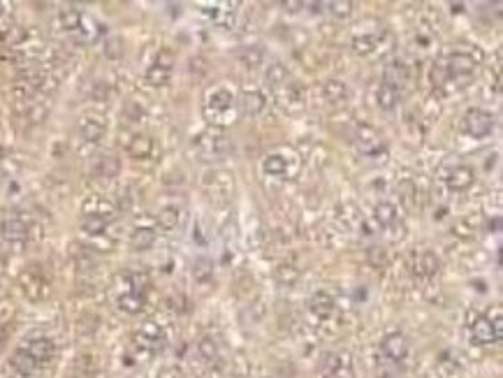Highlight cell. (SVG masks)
<instances>
[{"instance_id":"obj_17","label":"cell","mask_w":503,"mask_h":378,"mask_svg":"<svg viewBox=\"0 0 503 378\" xmlns=\"http://www.w3.org/2000/svg\"><path fill=\"white\" fill-rule=\"evenodd\" d=\"M443 262L441 258L434 253V251H418L410 260V269H413L415 276L420 278H434L441 271Z\"/></svg>"},{"instance_id":"obj_13","label":"cell","mask_w":503,"mask_h":378,"mask_svg":"<svg viewBox=\"0 0 503 378\" xmlns=\"http://www.w3.org/2000/svg\"><path fill=\"white\" fill-rule=\"evenodd\" d=\"M239 5L237 3H202V15L209 19L211 24L221 26V28H232L237 24V15H239Z\"/></svg>"},{"instance_id":"obj_4","label":"cell","mask_w":503,"mask_h":378,"mask_svg":"<svg viewBox=\"0 0 503 378\" xmlns=\"http://www.w3.org/2000/svg\"><path fill=\"white\" fill-rule=\"evenodd\" d=\"M468 336L475 346H494L501 341L503 336V325H501V311L496 309L494 314H475L468 321Z\"/></svg>"},{"instance_id":"obj_32","label":"cell","mask_w":503,"mask_h":378,"mask_svg":"<svg viewBox=\"0 0 503 378\" xmlns=\"http://www.w3.org/2000/svg\"><path fill=\"white\" fill-rule=\"evenodd\" d=\"M10 364H12V369H15L17 374H21V376H30V374H35V371H37V362L33 360V357L26 353L24 348H19L17 353L12 355Z\"/></svg>"},{"instance_id":"obj_16","label":"cell","mask_w":503,"mask_h":378,"mask_svg":"<svg viewBox=\"0 0 503 378\" xmlns=\"http://www.w3.org/2000/svg\"><path fill=\"white\" fill-rule=\"evenodd\" d=\"M237 102H239V109L246 116H260L262 111L267 109V96H264V91L257 89V86H244Z\"/></svg>"},{"instance_id":"obj_14","label":"cell","mask_w":503,"mask_h":378,"mask_svg":"<svg viewBox=\"0 0 503 378\" xmlns=\"http://www.w3.org/2000/svg\"><path fill=\"white\" fill-rule=\"evenodd\" d=\"M274 98L279 102V107H283L286 111H302L307 107V91L302 89V84L293 82V79L288 84H283L281 89H276Z\"/></svg>"},{"instance_id":"obj_18","label":"cell","mask_w":503,"mask_h":378,"mask_svg":"<svg viewBox=\"0 0 503 378\" xmlns=\"http://www.w3.org/2000/svg\"><path fill=\"white\" fill-rule=\"evenodd\" d=\"M77 130H79V137H82L84 142L98 144V142H100V139L104 137V130H107V123H104V118H102L100 114H84L82 118H79Z\"/></svg>"},{"instance_id":"obj_15","label":"cell","mask_w":503,"mask_h":378,"mask_svg":"<svg viewBox=\"0 0 503 378\" xmlns=\"http://www.w3.org/2000/svg\"><path fill=\"white\" fill-rule=\"evenodd\" d=\"M336 311V300L329 290H315L313 295L309 297V314L315 318V321L325 323L334 316Z\"/></svg>"},{"instance_id":"obj_25","label":"cell","mask_w":503,"mask_h":378,"mask_svg":"<svg viewBox=\"0 0 503 378\" xmlns=\"http://www.w3.org/2000/svg\"><path fill=\"white\" fill-rule=\"evenodd\" d=\"M399 102H401L399 89H394V86H390V84H381L378 89H376V105H378L383 111H392Z\"/></svg>"},{"instance_id":"obj_23","label":"cell","mask_w":503,"mask_h":378,"mask_svg":"<svg viewBox=\"0 0 503 378\" xmlns=\"http://www.w3.org/2000/svg\"><path fill=\"white\" fill-rule=\"evenodd\" d=\"M396 221H399V209H396L394 202L381 200L374 207V223L378 225V228H392Z\"/></svg>"},{"instance_id":"obj_9","label":"cell","mask_w":503,"mask_h":378,"mask_svg":"<svg viewBox=\"0 0 503 378\" xmlns=\"http://www.w3.org/2000/svg\"><path fill=\"white\" fill-rule=\"evenodd\" d=\"M204 188L211 200H230L235 193V174L228 170H211L204 174Z\"/></svg>"},{"instance_id":"obj_22","label":"cell","mask_w":503,"mask_h":378,"mask_svg":"<svg viewBox=\"0 0 503 378\" xmlns=\"http://www.w3.org/2000/svg\"><path fill=\"white\" fill-rule=\"evenodd\" d=\"M348 96H350V91L343 79H327V82L320 86V100L329 105V107L343 105L348 100Z\"/></svg>"},{"instance_id":"obj_34","label":"cell","mask_w":503,"mask_h":378,"mask_svg":"<svg viewBox=\"0 0 503 378\" xmlns=\"http://www.w3.org/2000/svg\"><path fill=\"white\" fill-rule=\"evenodd\" d=\"M156 242V230L154 228H137L130 237V246L135 251H147L154 246Z\"/></svg>"},{"instance_id":"obj_35","label":"cell","mask_w":503,"mask_h":378,"mask_svg":"<svg viewBox=\"0 0 503 378\" xmlns=\"http://www.w3.org/2000/svg\"><path fill=\"white\" fill-rule=\"evenodd\" d=\"M322 8H325V12L329 17H334V19H339V21H343V19L353 17L355 5L350 3V0H334V3H322Z\"/></svg>"},{"instance_id":"obj_38","label":"cell","mask_w":503,"mask_h":378,"mask_svg":"<svg viewBox=\"0 0 503 378\" xmlns=\"http://www.w3.org/2000/svg\"><path fill=\"white\" fill-rule=\"evenodd\" d=\"M274 276L281 286H295V283L300 281V269H297L295 264H279V267L274 269Z\"/></svg>"},{"instance_id":"obj_19","label":"cell","mask_w":503,"mask_h":378,"mask_svg":"<svg viewBox=\"0 0 503 378\" xmlns=\"http://www.w3.org/2000/svg\"><path fill=\"white\" fill-rule=\"evenodd\" d=\"M443 179H446L448 190H452V193H464V190H468L475 183V170L468 168V165H457V168L450 170Z\"/></svg>"},{"instance_id":"obj_21","label":"cell","mask_w":503,"mask_h":378,"mask_svg":"<svg viewBox=\"0 0 503 378\" xmlns=\"http://www.w3.org/2000/svg\"><path fill=\"white\" fill-rule=\"evenodd\" d=\"M408 82H410V68L406 65V61L394 58V61L385 63V68H383V84H390L401 91Z\"/></svg>"},{"instance_id":"obj_33","label":"cell","mask_w":503,"mask_h":378,"mask_svg":"<svg viewBox=\"0 0 503 378\" xmlns=\"http://www.w3.org/2000/svg\"><path fill=\"white\" fill-rule=\"evenodd\" d=\"M381 37L378 35H357L353 37V51L357 56H372L378 51Z\"/></svg>"},{"instance_id":"obj_40","label":"cell","mask_w":503,"mask_h":378,"mask_svg":"<svg viewBox=\"0 0 503 378\" xmlns=\"http://www.w3.org/2000/svg\"><path fill=\"white\" fill-rule=\"evenodd\" d=\"M158 378H183V374H181V369H176V367H165L161 374H158Z\"/></svg>"},{"instance_id":"obj_26","label":"cell","mask_w":503,"mask_h":378,"mask_svg":"<svg viewBox=\"0 0 503 378\" xmlns=\"http://www.w3.org/2000/svg\"><path fill=\"white\" fill-rule=\"evenodd\" d=\"M147 304V297L144 293H137V290H121L118 293V309L125 311V314H140Z\"/></svg>"},{"instance_id":"obj_39","label":"cell","mask_w":503,"mask_h":378,"mask_svg":"<svg viewBox=\"0 0 503 378\" xmlns=\"http://www.w3.org/2000/svg\"><path fill=\"white\" fill-rule=\"evenodd\" d=\"M197 350H200L202 360H207L211 364L221 360V350H218V343H216V339H211V336H204V339H200V343H197Z\"/></svg>"},{"instance_id":"obj_27","label":"cell","mask_w":503,"mask_h":378,"mask_svg":"<svg viewBox=\"0 0 503 378\" xmlns=\"http://www.w3.org/2000/svg\"><path fill=\"white\" fill-rule=\"evenodd\" d=\"M58 24H61L63 30L79 33V30H84L86 17L77 8H63L61 12H58Z\"/></svg>"},{"instance_id":"obj_42","label":"cell","mask_w":503,"mask_h":378,"mask_svg":"<svg viewBox=\"0 0 503 378\" xmlns=\"http://www.w3.org/2000/svg\"><path fill=\"white\" fill-rule=\"evenodd\" d=\"M0 346H3V336H0Z\"/></svg>"},{"instance_id":"obj_6","label":"cell","mask_w":503,"mask_h":378,"mask_svg":"<svg viewBox=\"0 0 503 378\" xmlns=\"http://www.w3.org/2000/svg\"><path fill=\"white\" fill-rule=\"evenodd\" d=\"M320 378H355V360L350 350H332L320 364Z\"/></svg>"},{"instance_id":"obj_24","label":"cell","mask_w":503,"mask_h":378,"mask_svg":"<svg viewBox=\"0 0 503 378\" xmlns=\"http://www.w3.org/2000/svg\"><path fill=\"white\" fill-rule=\"evenodd\" d=\"M0 235L10 242H24L30 235V225L24 218H8L3 223V228H0Z\"/></svg>"},{"instance_id":"obj_1","label":"cell","mask_w":503,"mask_h":378,"mask_svg":"<svg viewBox=\"0 0 503 378\" xmlns=\"http://www.w3.org/2000/svg\"><path fill=\"white\" fill-rule=\"evenodd\" d=\"M202 114L204 121L209 123V128L223 130L228 125H232L237 116H239V102H237L235 91L225 84H216L207 89L202 102Z\"/></svg>"},{"instance_id":"obj_11","label":"cell","mask_w":503,"mask_h":378,"mask_svg":"<svg viewBox=\"0 0 503 378\" xmlns=\"http://www.w3.org/2000/svg\"><path fill=\"white\" fill-rule=\"evenodd\" d=\"M172 70H174V54L170 49H161L147 70V82L156 86V89H161V86L170 84Z\"/></svg>"},{"instance_id":"obj_36","label":"cell","mask_w":503,"mask_h":378,"mask_svg":"<svg viewBox=\"0 0 503 378\" xmlns=\"http://www.w3.org/2000/svg\"><path fill=\"white\" fill-rule=\"evenodd\" d=\"M118 170H121V165H118V161L114 156H100V158H98V163H95V168H93L95 177H100V179L116 177Z\"/></svg>"},{"instance_id":"obj_5","label":"cell","mask_w":503,"mask_h":378,"mask_svg":"<svg viewBox=\"0 0 503 378\" xmlns=\"http://www.w3.org/2000/svg\"><path fill=\"white\" fill-rule=\"evenodd\" d=\"M300 170V158H297L295 151H274V154L264 156L262 161V172L267 177L274 179H293Z\"/></svg>"},{"instance_id":"obj_30","label":"cell","mask_w":503,"mask_h":378,"mask_svg":"<svg viewBox=\"0 0 503 378\" xmlns=\"http://www.w3.org/2000/svg\"><path fill=\"white\" fill-rule=\"evenodd\" d=\"M264 82H267L271 91H276V89H281L283 84L290 82V72L283 63H271L267 72H264Z\"/></svg>"},{"instance_id":"obj_29","label":"cell","mask_w":503,"mask_h":378,"mask_svg":"<svg viewBox=\"0 0 503 378\" xmlns=\"http://www.w3.org/2000/svg\"><path fill=\"white\" fill-rule=\"evenodd\" d=\"M237 58H239V63L244 65V68L255 70V68H260L262 61H264V51L257 44H248V46H241V49L237 51Z\"/></svg>"},{"instance_id":"obj_28","label":"cell","mask_w":503,"mask_h":378,"mask_svg":"<svg viewBox=\"0 0 503 378\" xmlns=\"http://www.w3.org/2000/svg\"><path fill=\"white\" fill-rule=\"evenodd\" d=\"M128 154L135 158V161H147V158L154 154V139L149 135H135L128 142Z\"/></svg>"},{"instance_id":"obj_2","label":"cell","mask_w":503,"mask_h":378,"mask_svg":"<svg viewBox=\"0 0 503 378\" xmlns=\"http://www.w3.org/2000/svg\"><path fill=\"white\" fill-rule=\"evenodd\" d=\"M448 72V84L455 86H464L468 79L475 75V68L482 61V51L473 44H459L452 54H448L446 58H441Z\"/></svg>"},{"instance_id":"obj_10","label":"cell","mask_w":503,"mask_h":378,"mask_svg":"<svg viewBox=\"0 0 503 378\" xmlns=\"http://www.w3.org/2000/svg\"><path fill=\"white\" fill-rule=\"evenodd\" d=\"M461 128L468 137L473 139H482V137H489L494 130V116L489 114L487 109H480V107H473L468 109L464 118H461Z\"/></svg>"},{"instance_id":"obj_8","label":"cell","mask_w":503,"mask_h":378,"mask_svg":"<svg viewBox=\"0 0 503 378\" xmlns=\"http://www.w3.org/2000/svg\"><path fill=\"white\" fill-rule=\"evenodd\" d=\"M355 147L360 151L362 156L367 158H376L378 161V156H385L387 149H385V142H383L381 132L372 128V125H360V128L355 130Z\"/></svg>"},{"instance_id":"obj_31","label":"cell","mask_w":503,"mask_h":378,"mask_svg":"<svg viewBox=\"0 0 503 378\" xmlns=\"http://www.w3.org/2000/svg\"><path fill=\"white\" fill-rule=\"evenodd\" d=\"M156 223H158V228H161V230L179 228V223H181V209L174 207V204H167V207H163L161 211H158Z\"/></svg>"},{"instance_id":"obj_41","label":"cell","mask_w":503,"mask_h":378,"mask_svg":"<svg viewBox=\"0 0 503 378\" xmlns=\"http://www.w3.org/2000/svg\"><path fill=\"white\" fill-rule=\"evenodd\" d=\"M283 8L290 10V12H295V8H307L304 3H283Z\"/></svg>"},{"instance_id":"obj_37","label":"cell","mask_w":503,"mask_h":378,"mask_svg":"<svg viewBox=\"0 0 503 378\" xmlns=\"http://www.w3.org/2000/svg\"><path fill=\"white\" fill-rule=\"evenodd\" d=\"M109 221L104 216H98V214H84V221H82V230L86 235H102L104 230H107Z\"/></svg>"},{"instance_id":"obj_20","label":"cell","mask_w":503,"mask_h":378,"mask_svg":"<svg viewBox=\"0 0 503 378\" xmlns=\"http://www.w3.org/2000/svg\"><path fill=\"white\" fill-rule=\"evenodd\" d=\"M24 350L37 362V367H39V364H47L51 357L56 355L54 341L47 339V336H33V339H28L24 343Z\"/></svg>"},{"instance_id":"obj_12","label":"cell","mask_w":503,"mask_h":378,"mask_svg":"<svg viewBox=\"0 0 503 378\" xmlns=\"http://www.w3.org/2000/svg\"><path fill=\"white\" fill-rule=\"evenodd\" d=\"M381 353L387 362L392 364H403L408 360L410 353V343L403 332H387L381 339Z\"/></svg>"},{"instance_id":"obj_3","label":"cell","mask_w":503,"mask_h":378,"mask_svg":"<svg viewBox=\"0 0 503 378\" xmlns=\"http://www.w3.org/2000/svg\"><path fill=\"white\" fill-rule=\"evenodd\" d=\"M232 149L235 147H232V142H230V137L218 128H207V130L197 132V135L193 137L195 156L204 163L223 161V158L230 156V151Z\"/></svg>"},{"instance_id":"obj_7","label":"cell","mask_w":503,"mask_h":378,"mask_svg":"<svg viewBox=\"0 0 503 378\" xmlns=\"http://www.w3.org/2000/svg\"><path fill=\"white\" fill-rule=\"evenodd\" d=\"M132 346L142 355H154L165 346V330L158 323H144L132 336Z\"/></svg>"}]
</instances>
